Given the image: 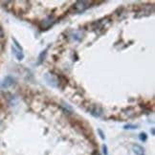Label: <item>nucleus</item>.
I'll return each instance as SVG.
<instances>
[{
    "instance_id": "1a4fd4ad",
    "label": "nucleus",
    "mask_w": 155,
    "mask_h": 155,
    "mask_svg": "<svg viewBox=\"0 0 155 155\" xmlns=\"http://www.w3.org/2000/svg\"><path fill=\"white\" fill-rule=\"evenodd\" d=\"M124 129H137L138 127L135 126V124H126V126L124 127Z\"/></svg>"
},
{
    "instance_id": "ddd939ff",
    "label": "nucleus",
    "mask_w": 155,
    "mask_h": 155,
    "mask_svg": "<svg viewBox=\"0 0 155 155\" xmlns=\"http://www.w3.org/2000/svg\"><path fill=\"white\" fill-rule=\"evenodd\" d=\"M0 87H1V83H0Z\"/></svg>"
},
{
    "instance_id": "6e6552de",
    "label": "nucleus",
    "mask_w": 155,
    "mask_h": 155,
    "mask_svg": "<svg viewBox=\"0 0 155 155\" xmlns=\"http://www.w3.org/2000/svg\"><path fill=\"white\" fill-rule=\"evenodd\" d=\"M139 139L143 142H146L147 140V135L145 133V132H142L140 135H139Z\"/></svg>"
},
{
    "instance_id": "f8f14e48",
    "label": "nucleus",
    "mask_w": 155,
    "mask_h": 155,
    "mask_svg": "<svg viewBox=\"0 0 155 155\" xmlns=\"http://www.w3.org/2000/svg\"><path fill=\"white\" fill-rule=\"evenodd\" d=\"M0 37H3V32L1 29H0Z\"/></svg>"
},
{
    "instance_id": "f257e3e1",
    "label": "nucleus",
    "mask_w": 155,
    "mask_h": 155,
    "mask_svg": "<svg viewBox=\"0 0 155 155\" xmlns=\"http://www.w3.org/2000/svg\"><path fill=\"white\" fill-rule=\"evenodd\" d=\"M13 41H14V45L12 46V52H13L16 59L22 61V59L24 58V54H23V51H22V47L19 45V43L17 42V40L15 38H13Z\"/></svg>"
},
{
    "instance_id": "f03ea898",
    "label": "nucleus",
    "mask_w": 155,
    "mask_h": 155,
    "mask_svg": "<svg viewBox=\"0 0 155 155\" xmlns=\"http://www.w3.org/2000/svg\"><path fill=\"white\" fill-rule=\"evenodd\" d=\"M44 79L47 82V84L57 88L58 86V78L57 76H55L52 73H46L44 75Z\"/></svg>"
},
{
    "instance_id": "20e7f679",
    "label": "nucleus",
    "mask_w": 155,
    "mask_h": 155,
    "mask_svg": "<svg viewBox=\"0 0 155 155\" xmlns=\"http://www.w3.org/2000/svg\"><path fill=\"white\" fill-rule=\"evenodd\" d=\"M15 83V80L12 77H6L5 80L3 81V82L1 83V87L2 88H8L10 86H12Z\"/></svg>"
},
{
    "instance_id": "4468645a",
    "label": "nucleus",
    "mask_w": 155,
    "mask_h": 155,
    "mask_svg": "<svg viewBox=\"0 0 155 155\" xmlns=\"http://www.w3.org/2000/svg\"><path fill=\"white\" fill-rule=\"evenodd\" d=\"M0 124H1V121H0Z\"/></svg>"
},
{
    "instance_id": "39448f33",
    "label": "nucleus",
    "mask_w": 155,
    "mask_h": 155,
    "mask_svg": "<svg viewBox=\"0 0 155 155\" xmlns=\"http://www.w3.org/2000/svg\"><path fill=\"white\" fill-rule=\"evenodd\" d=\"M90 113H91V115L94 116V117H100L101 115L103 114V109L101 108L100 106L95 105L90 109Z\"/></svg>"
},
{
    "instance_id": "0eeeda50",
    "label": "nucleus",
    "mask_w": 155,
    "mask_h": 155,
    "mask_svg": "<svg viewBox=\"0 0 155 155\" xmlns=\"http://www.w3.org/2000/svg\"><path fill=\"white\" fill-rule=\"evenodd\" d=\"M46 54H47V50H44V53L42 52L40 54V56H39V59H38V63H41L43 61H44V58H45V56H46Z\"/></svg>"
},
{
    "instance_id": "423d86ee",
    "label": "nucleus",
    "mask_w": 155,
    "mask_h": 155,
    "mask_svg": "<svg viewBox=\"0 0 155 155\" xmlns=\"http://www.w3.org/2000/svg\"><path fill=\"white\" fill-rule=\"evenodd\" d=\"M132 148H133V151L136 155H145V150L142 146H140L138 144H135V145H133Z\"/></svg>"
},
{
    "instance_id": "9d476101",
    "label": "nucleus",
    "mask_w": 155,
    "mask_h": 155,
    "mask_svg": "<svg viewBox=\"0 0 155 155\" xmlns=\"http://www.w3.org/2000/svg\"><path fill=\"white\" fill-rule=\"evenodd\" d=\"M98 132H99V135H100V137H101V139L102 140H104L105 139V136L104 135V132L101 129H98Z\"/></svg>"
},
{
    "instance_id": "7ed1b4c3",
    "label": "nucleus",
    "mask_w": 155,
    "mask_h": 155,
    "mask_svg": "<svg viewBox=\"0 0 155 155\" xmlns=\"http://www.w3.org/2000/svg\"><path fill=\"white\" fill-rule=\"evenodd\" d=\"M91 5V2H89V1H78L76 2V4L74 5V8L76 11L78 12H83L84 10H86L89 6Z\"/></svg>"
},
{
    "instance_id": "9b49d317",
    "label": "nucleus",
    "mask_w": 155,
    "mask_h": 155,
    "mask_svg": "<svg viewBox=\"0 0 155 155\" xmlns=\"http://www.w3.org/2000/svg\"><path fill=\"white\" fill-rule=\"evenodd\" d=\"M103 151H104V155H107V147L105 145L103 146Z\"/></svg>"
}]
</instances>
